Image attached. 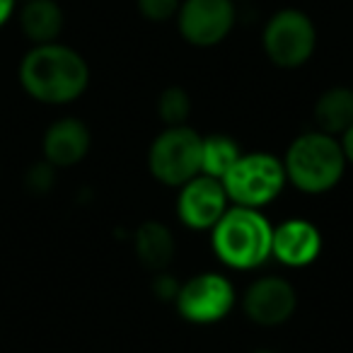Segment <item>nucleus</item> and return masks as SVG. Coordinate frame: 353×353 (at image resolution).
I'll return each mask as SVG.
<instances>
[{
	"mask_svg": "<svg viewBox=\"0 0 353 353\" xmlns=\"http://www.w3.org/2000/svg\"><path fill=\"white\" fill-rule=\"evenodd\" d=\"M17 80L27 97L49 107L73 104L90 88V65L80 51L61 41L37 44L22 56Z\"/></svg>",
	"mask_w": 353,
	"mask_h": 353,
	"instance_id": "f257e3e1",
	"label": "nucleus"
},
{
	"mask_svg": "<svg viewBox=\"0 0 353 353\" xmlns=\"http://www.w3.org/2000/svg\"><path fill=\"white\" fill-rule=\"evenodd\" d=\"M281 160L288 184L307 196H322L336 189L348 167L341 141L317 128L295 136Z\"/></svg>",
	"mask_w": 353,
	"mask_h": 353,
	"instance_id": "f03ea898",
	"label": "nucleus"
},
{
	"mask_svg": "<svg viewBox=\"0 0 353 353\" xmlns=\"http://www.w3.org/2000/svg\"><path fill=\"white\" fill-rule=\"evenodd\" d=\"M211 250L232 271H254L271 259L274 225L259 208L232 206L211 228Z\"/></svg>",
	"mask_w": 353,
	"mask_h": 353,
	"instance_id": "7ed1b4c3",
	"label": "nucleus"
},
{
	"mask_svg": "<svg viewBox=\"0 0 353 353\" xmlns=\"http://www.w3.org/2000/svg\"><path fill=\"white\" fill-rule=\"evenodd\" d=\"M221 182L232 206L259 208V211L271 206L288 187L283 160L266 150L242 152Z\"/></svg>",
	"mask_w": 353,
	"mask_h": 353,
	"instance_id": "20e7f679",
	"label": "nucleus"
},
{
	"mask_svg": "<svg viewBox=\"0 0 353 353\" xmlns=\"http://www.w3.org/2000/svg\"><path fill=\"white\" fill-rule=\"evenodd\" d=\"M203 136L192 126H162L148 148V172L157 184L179 189L201 174Z\"/></svg>",
	"mask_w": 353,
	"mask_h": 353,
	"instance_id": "39448f33",
	"label": "nucleus"
},
{
	"mask_svg": "<svg viewBox=\"0 0 353 353\" xmlns=\"http://www.w3.org/2000/svg\"><path fill=\"white\" fill-rule=\"evenodd\" d=\"M261 49L276 68H303L317 49V27L312 17L298 8L276 10L261 32Z\"/></svg>",
	"mask_w": 353,
	"mask_h": 353,
	"instance_id": "423d86ee",
	"label": "nucleus"
},
{
	"mask_svg": "<svg viewBox=\"0 0 353 353\" xmlns=\"http://www.w3.org/2000/svg\"><path fill=\"white\" fill-rule=\"evenodd\" d=\"M172 305L184 322L211 327L230 317L237 305V290L235 283L221 271H201L182 281Z\"/></svg>",
	"mask_w": 353,
	"mask_h": 353,
	"instance_id": "0eeeda50",
	"label": "nucleus"
},
{
	"mask_svg": "<svg viewBox=\"0 0 353 353\" xmlns=\"http://www.w3.org/2000/svg\"><path fill=\"white\" fill-rule=\"evenodd\" d=\"M176 30L189 46L213 49L235 30V0H182L176 12Z\"/></svg>",
	"mask_w": 353,
	"mask_h": 353,
	"instance_id": "6e6552de",
	"label": "nucleus"
},
{
	"mask_svg": "<svg viewBox=\"0 0 353 353\" xmlns=\"http://www.w3.org/2000/svg\"><path fill=\"white\" fill-rule=\"evenodd\" d=\"M240 305L252 324L274 329L293 319L298 310V290L283 276H261L245 288Z\"/></svg>",
	"mask_w": 353,
	"mask_h": 353,
	"instance_id": "1a4fd4ad",
	"label": "nucleus"
},
{
	"mask_svg": "<svg viewBox=\"0 0 353 353\" xmlns=\"http://www.w3.org/2000/svg\"><path fill=\"white\" fill-rule=\"evenodd\" d=\"M228 208H230V199L223 182L216 176L196 174L176 189V221L194 232H208Z\"/></svg>",
	"mask_w": 353,
	"mask_h": 353,
	"instance_id": "9d476101",
	"label": "nucleus"
},
{
	"mask_svg": "<svg viewBox=\"0 0 353 353\" xmlns=\"http://www.w3.org/2000/svg\"><path fill=\"white\" fill-rule=\"evenodd\" d=\"M324 247L322 230L307 218H288L274 228L271 259L285 269H307L319 259Z\"/></svg>",
	"mask_w": 353,
	"mask_h": 353,
	"instance_id": "9b49d317",
	"label": "nucleus"
},
{
	"mask_svg": "<svg viewBox=\"0 0 353 353\" xmlns=\"http://www.w3.org/2000/svg\"><path fill=\"white\" fill-rule=\"evenodd\" d=\"M92 148V131L78 117H61L41 136V155L56 170L78 167Z\"/></svg>",
	"mask_w": 353,
	"mask_h": 353,
	"instance_id": "f8f14e48",
	"label": "nucleus"
},
{
	"mask_svg": "<svg viewBox=\"0 0 353 353\" xmlns=\"http://www.w3.org/2000/svg\"><path fill=\"white\" fill-rule=\"evenodd\" d=\"M176 254V240L174 232L162 221H143L133 230V256L143 269L165 271L174 261Z\"/></svg>",
	"mask_w": 353,
	"mask_h": 353,
	"instance_id": "ddd939ff",
	"label": "nucleus"
},
{
	"mask_svg": "<svg viewBox=\"0 0 353 353\" xmlns=\"http://www.w3.org/2000/svg\"><path fill=\"white\" fill-rule=\"evenodd\" d=\"M20 30L32 46L59 41L65 25L63 8L56 0H25L20 8Z\"/></svg>",
	"mask_w": 353,
	"mask_h": 353,
	"instance_id": "4468645a",
	"label": "nucleus"
},
{
	"mask_svg": "<svg viewBox=\"0 0 353 353\" xmlns=\"http://www.w3.org/2000/svg\"><path fill=\"white\" fill-rule=\"evenodd\" d=\"M314 128L329 136H341L353 123V88L348 85H332L327 88L312 107Z\"/></svg>",
	"mask_w": 353,
	"mask_h": 353,
	"instance_id": "2eb2a0df",
	"label": "nucleus"
},
{
	"mask_svg": "<svg viewBox=\"0 0 353 353\" xmlns=\"http://www.w3.org/2000/svg\"><path fill=\"white\" fill-rule=\"evenodd\" d=\"M242 155L240 143L235 141L228 133H211V136H203L201 141V174L223 176L230 172V167L237 162V157Z\"/></svg>",
	"mask_w": 353,
	"mask_h": 353,
	"instance_id": "dca6fc26",
	"label": "nucleus"
},
{
	"mask_svg": "<svg viewBox=\"0 0 353 353\" xmlns=\"http://www.w3.org/2000/svg\"><path fill=\"white\" fill-rule=\"evenodd\" d=\"M155 114L162 126H184L192 117V97L182 85H170L157 94Z\"/></svg>",
	"mask_w": 353,
	"mask_h": 353,
	"instance_id": "f3484780",
	"label": "nucleus"
},
{
	"mask_svg": "<svg viewBox=\"0 0 353 353\" xmlns=\"http://www.w3.org/2000/svg\"><path fill=\"white\" fill-rule=\"evenodd\" d=\"M179 6H182V0H136L138 15L148 22H155V25L174 20Z\"/></svg>",
	"mask_w": 353,
	"mask_h": 353,
	"instance_id": "a211bd4d",
	"label": "nucleus"
},
{
	"mask_svg": "<svg viewBox=\"0 0 353 353\" xmlns=\"http://www.w3.org/2000/svg\"><path fill=\"white\" fill-rule=\"evenodd\" d=\"M56 167L49 165V162L41 157L39 162H34V165L27 170L25 174V187L30 189L32 194H49L51 189L56 187Z\"/></svg>",
	"mask_w": 353,
	"mask_h": 353,
	"instance_id": "6ab92c4d",
	"label": "nucleus"
},
{
	"mask_svg": "<svg viewBox=\"0 0 353 353\" xmlns=\"http://www.w3.org/2000/svg\"><path fill=\"white\" fill-rule=\"evenodd\" d=\"M179 285H182V281L176 279L174 274H170V271H157V274H152V283H150V290H152V298L160 300V303H174L176 293H179Z\"/></svg>",
	"mask_w": 353,
	"mask_h": 353,
	"instance_id": "aec40b11",
	"label": "nucleus"
},
{
	"mask_svg": "<svg viewBox=\"0 0 353 353\" xmlns=\"http://www.w3.org/2000/svg\"><path fill=\"white\" fill-rule=\"evenodd\" d=\"M339 141H341V148H343V155H346V162L348 165H353V123L346 128V131L339 136Z\"/></svg>",
	"mask_w": 353,
	"mask_h": 353,
	"instance_id": "412c9836",
	"label": "nucleus"
},
{
	"mask_svg": "<svg viewBox=\"0 0 353 353\" xmlns=\"http://www.w3.org/2000/svg\"><path fill=\"white\" fill-rule=\"evenodd\" d=\"M17 10V0H0V27H6Z\"/></svg>",
	"mask_w": 353,
	"mask_h": 353,
	"instance_id": "4be33fe9",
	"label": "nucleus"
},
{
	"mask_svg": "<svg viewBox=\"0 0 353 353\" xmlns=\"http://www.w3.org/2000/svg\"><path fill=\"white\" fill-rule=\"evenodd\" d=\"M254 353H279V351H269V348H259V351H254Z\"/></svg>",
	"mask_w": 353,
	"mask_h": 353,
	"instance_id": "5701e85b",
	"label": "nucleus"
},
{
	"mask_svg": "<svg viewBox=\"0 0 353 353\" xmlns=\"http://www.w3.org/2000/svg\"><path fill=\"white\" fill-rule=\"evenodd\" d=\"M0 176H3V167H0Z\"/></svg>",
	"mask_w": 353,
	"mask_h": 353,
	"instance_id": "b1692460",
	"label": "nucleus"
},
{
	"mask_svg": "<svg viewBox=\"0 0 353 353\" xmlns=\"http://www.w3.org/2000/svg\"><path fill=\"white\" fill-rule=\"evenodd\" d=\"M17 3H20V0H17ZM22 3H25V0H22Z\"/></svg>",
	"mask_w": 353,
	"mask_h": 353,
	"instance_id": "393cba45",
	"label": "nucleus"
},
{
	"mask_svg": "<svg viewBox=\"0 0 353 353\" xmlns=\"http://www.w3.org/2000/svg\"><path fill=\"white\" fill-rule=\"evenodd\" d=\"M235 3H237V0H235Z\"/></svg>",
	"mask_w": 353,
	"mask_h": 353,
	"instance_id": "a878e982",
	"label": "nucleus"
}]
</instances>
